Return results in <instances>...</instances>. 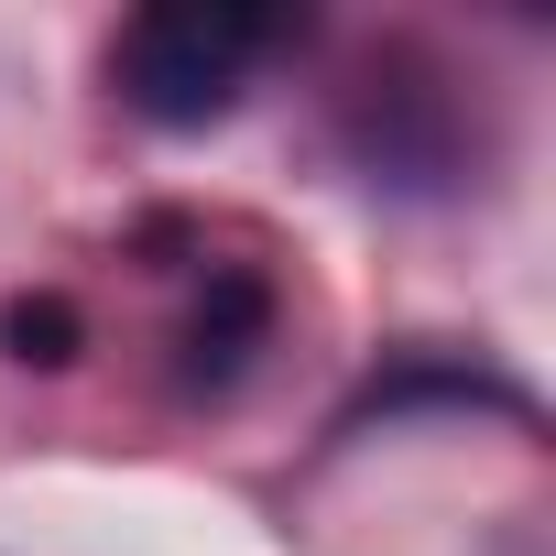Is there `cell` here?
<instances>
[{
    "label": "cell",
    "instance_id": "1",
    "mask_svg": "<svg viewBox=\"0 0 556 556\" xmlns=\"http://www.w3.org/2000/svg\"><path fill=\"white\" fill-rule=\"evenodd\" d=\"M285 34H295L285 12H240V0H153V12H131L121 45H110V88L153 131H207V121L240 110L251 66Z\"/></svg>",
    "mask_w": 556,
    "mask_h": 556
},
{
    "label": "cell",
    "instance_id": "2",
    "mask_svg": "<svg viewBox=\"0 0 556 556\" xmlns=\"http://www.w3.org/2000/svg\"><path fill=\"white\" fill-rule=\"evenodd\" d=\"M262 350H273V285L251 262H207V285L186 306V382L197 393H229Z\"/></svg>",
    "mask_w": 556,
    "mask_h": 556
},
{
    "label": "cell",
    "instance_id": "3",
    "mask_svg": "<svg viewBox=\"0 0 556 556\" xmlns=\"http://www.w3.org/2000/svg\"><path fill=\"white\" fill-rule=\"evenodd\" d=\"M0 339H12V361H34V371H66L88 350V317L66 295H12V306H0Z\"/></svg>",
    "mask_w": 556,
    "mask_h": 556
}]
</instances>
